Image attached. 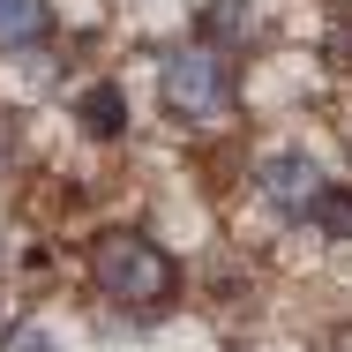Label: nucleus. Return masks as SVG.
Listing matches in <instances>:
<instances>
[{
  "label": "nucleus",
  "mask_w": 352,
  "mask_h": 352,
  "mask_svg": "<svg viewBox=\"0 0 352 352\" xmlns=\"http://www.w3.org/2000/svg\"><path fill=\"white\" fill-rule=\"evenodd\" d=\"M45 30H53V8H45V0H0V53L38 45Z\"/></svg>",
  "instance_id": "nucleus-4"
},
{
  "label": "nucleus",
  "mask_w": 352,
  "mask_h": 352,
  "mask_svg": "<svg viewBox=\"0 0 352 352\" xmlns=\"http://www.w3.org/2000/svg\"><path fill=\"white\" fill-rule=\"evenodd\" d=\"M82 128H90V135H120V128H128V105H120V90H113V82L82 90Z\"/></svg>",
  "instance_id": "nucleus-6"
},
{
  "label": "nucleus",
  "mask_w": 352,
  "mask_h": 352,
  "mask_svg": "<svg viewBox=\"0 0 352 352\" xmlns=\"http://www.w3.org/2000/svg\"><path fill=\"white\" fill-rule=\"evenodd\" d=\"M157 98H165V113H180V120H217V113L232 105L225 53H210V45H173V53L157 60Z\"/></svg>",
  "instance_id": "nucleus-2"
},
{
  "label": "nucleus",
  "mask_w": 352,
  "mask_h": 352,
  "mask_svg": "<svg viewBox=\"0 0 352 352\" xmlns=\"http://www.w3.org/2000/svg\"><path fill=\"white\" fill-rule=\"evenodd\" d=\"M322 188H330V180H322V165H315V157H300V150H285V157L263 165V203H270L278 217H307L315 203H322Z\"/></svg>",
  "instance_id": "nucleus-3"
},
{
  "label": "nucleus",
  "mask_w": 352,
  "mask_h": 352,
  "mask_svg": "<svg viewBox=\"0 0 352 352\" xmlns=\"http://www.w3.org/2000/svg\"><path fill=\"white\" fill-rule=\"evenodd\" d=\"M90 278L120 307H165L173 300V255L157 240H142V232H105L90 248Z\"/></svg>",
  "instance_id": "nucleus-1"
},
{
  "label": "nucleus",
  "mask_w": 352,
  "mask_h": 352,
  "mask_svg": "<svg viewBox=\"0 0 352 352\" xmlns=\"http://www.w3.org/2000/svg\"><path fill=\"white\" fill-rule=\"evenodd\" d=\"M8 352H60V345H53L45 330H15V338H8Z\"/></svg>",
  "instance_id": "nucleus-8"
},
{
  "label": "nucleus",
  "mask_w": 352,
  "mask_h": 352,
  "mask_svg": "<svg viewBox=\"0 0 352 352\" xmlns=\"http://www.w3.org/2000/svg\"><path fill=\"white\" fill-rule=\"evenodd\" d=\"M240 38H255V15H248V0H210L203 8V45H240Z\"/></svg>",
  "instance_id": "nucleus-5"
},
{
  "label": "nucleus",
  "mask_w": 352,
  "mask_h": 352,
  "mask_svg": "<svg viewBox=\"0 0 352 352\" xmlns=\"http://www.w3.org/2000/svg\"><path fill=\"white\" fill-rule=\"evenodd\" d=\"M307 217H322L330 240H352V195H345V188H322V203H315Z\"/></svg>",
  "instance_id": "nucleus-7"
}]
</instances>
